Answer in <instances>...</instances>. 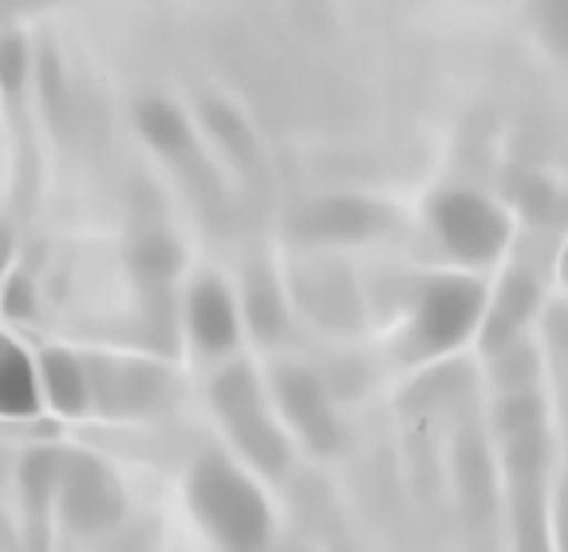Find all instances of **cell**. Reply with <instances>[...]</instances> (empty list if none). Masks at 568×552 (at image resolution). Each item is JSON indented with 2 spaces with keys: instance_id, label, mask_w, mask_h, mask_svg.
Listing matches in <instances>:
<instances>
[{
  "instance_id": "cell-12",
  "label": "cell",
  "mask_w": 568,
  "mask_h": 552,
  "mask_svg": "<svg viewBox=\"0 0 568 552\" xmlns=\"http://www.w3.org/2000/svg\"><path fill=\"white\" fill-rule=\"evenodd\" d=\"M245 320L253 328V336L265 339V344L281 339L284 328H288L281 285H276V276L265 265H253L245 276Z\"/></svg>"
},
{
  "instance_id": "cell-5",
  "label": "cell",
  "mask_w": 568,
  "mask_h": 552,
  "mask_svg": "<svg viewBox=\"0 0 568 552\" xmlns=\"http://www.w3.org/2000/svg\"><path fill=\"white\" fill-rule=\"evenodd\" d=\"M55 493H60L63 517H68L80 533L111 529L119 517H123V490H119L115 473L106 470L99 458H88V454L60 458Z\"/></svg>"
},
{
  "instance_id": "cell-22",
  "label": "cell",
  "mask_w": 568,
  "mask_h": 552,
  "mask_svg": "<svg viewBox=\"0 0 568 552\" xmlns=\"http://www.w3.org/2000/svg\"><path fill=\"white\" fill-rule=\"evenodd\" d=\"M0 339H4V336H0Z\"/></svg>"
},
{
  "instance_id": "cell-20",
  "label": "cell",
  "mask_w": 568,
  "mask_h": 552,
  "mask_svg": "<svg viewBox=\"0 0 568 552\" xmlns=\"http://www.w3.org/2000/svg\"><path fill=\"white\" fill-rule=\"evenodd\" d=\"M0 308L12 316V320H28L36 313V296L32 285H28L24 276H9L4 285H0Z\"/></svg>"
},
{
  "instance_id": "cell-4",
  "label": "cell",
  "mask_w": 568,
  "mask_h": 552,
  "mask_svg": "<svg viewBox=\"0 0 568 552\" xmlns=\"http://www.w3.org/2000/svg\"><path fill=\"white\" fill-rule=\"evenodd\" d=\"M486 316V288L474 276H435L423 285L410 328L415 356H443L454 351Z\"/></svg>"
},
{
  "instance_id": "cell-8",
  "label": "cell",
  "mask_w": 568,
  "mask_h": 552,
  "mask_svg": "<svg viewBox=\"0 0 568 552\" xmlns=\"http://www.w3.org/2000/svg\"><path fill=\"white\" fill-rule=\"evenodd\" d=\"M186 328L205 356H225L237 348L241 316L230 288L217 276H202L186 296Z\"/></svg>"
},
{
  "instance_id": "cell-18",
  "label": "cell",
  "mask_w": 568,
  "mask_h": 552,
  "mask_svg": "<svg viewBox=\"0 0 568 552\" xmlns=\"http://www.w3.org/2000/svg\"><path fill=\"white\" fill-rule=\"evenodd\" d=\"M517 202H521V214L532 217V222H549L557 225L560 214H565V205H560L557 190L541 178H517Z\"/></svg>"
},
{
  "instance_id": "cell-19",
  "label": "cell",
  "mask_w": 568,
  "mask_h": 552,
  "mask_svg": "<svg viewBox=\"0 0 568 552\" xmlns=\"http://www.w3.org/2000/svg\"><path fill=\"white\" fill-rule=\"evenodd\" d=\"M24 75H28V48L20 37H0V88L12 91L17 95L24 88Z\"/></svg>"
},
{
  "instance_id": "cell-15",
  "label": "cell",
  "mask_w": 568,
  "mask_h": 552,
  "mask_svg": "<svg viewBox=\"0 0 568 552\" xmlns=\"http://www.w3.org/2000/svg\"><path fill=\"white\" fill-rule=\"evenodd\" d=\"M131 268L139 273V280L146 288H166L178 268H182V249H178V241L170 237V233L151 229L134 241Z\"/></svg>"
},
{
  "instance_id": "cell-9",
  "label": "cell",
  "mask_w": 568,
  "mask_h": 552,
  "mask_svg": "<svg viewBox=\"0 0 568 552\" xmlns=\"http://www.w3.org/2000/svg\"><path fill=\"white\" fill-rule=\"evenodd\" d=\"M537 304H541L537 276L525 273V268H514V273L501 280V293H497L494 308H489L486 324H481V348L497 351V348H509L514 339H521V328L529 324V316L537 313Z\"/></svg>"
},
{
  "instance_id": "cell-21",
  "label": "cell",
  "mask_w": 568,
  "mask_h": 552,
  "mask_svg": "<svg viewBox=\"0 0 568 552\" xmlns=\"http://www.w3.org/2000/svg\"><path fill=\"white\" fill-rule=\"evenodd\" d=\"M9 260H12V229L0 222V285H4V273H9Z\"/></svg>"
},
{
  "instance_id": "cell-13",
  "label": "cell",
  "mask_w": 568,
  "mask_h": 552,
  "mask_svg": "<svg viewBox=\"0 0 568 552\" xmlns=\"http://www.w3.org/2000/svg\"><path fill=\"white\" fill-rule=\"evenodd\" d=\"M40 379H44V391L52 399V407L60 415H83L91 407L88 395V371H83V359H75L71 351H44L40 359Z\"/></svg>"
},
{
  "instance_id": "cell-6",
  "label": "cell",
  "mask_w": 568,
  "mask_h": 552,
  "mask_svg": "<svg viewBox=\"0 0 568 552\" xmlns=\"http://www.w3.org/2000/svg\"><path fill=\"white\" fill-rule=\"evenodd\" d=\"M288 229L304 245H355V241H372L390 229V209H383L372 197L336 194L308 202L288 222Z\"/></svg>"
},
{
  "instance_id": "cell-10",
  "label": "cell",
  "mask_w": 568,
  "mask_h": 552,
  "mask_svg": "<svg viewBox=\"0 0 568 552\" xmlns=\"http://www.w3.org/2000/svg\"><path fill=\"white\" fill-rule=\"evenodd\" d=\"M134 123H139V134L162 159L170 162H190L194 159V131H190V119L170 103V99H159V95H146L134 108Z\"/></svg>"
},
{
  "instance_id": "cell-1",
  "label": "cell",
  "mask_w": 568,
  "mask_h": 552,
  "mask_svg": "<svg viewBox=\"0 0 568 552\" xmlns=\"http://www.w3.org/2000/svg\"><path fill=\"white\" fill-rule=\"evenodd\" d=\"M190 505L222 552H265L273 517L261 490L222 454L190 470Z\"/></svg>"
},
{
  "instance_id": "cell-14",
  "label": "cell",
  "mask_w": 568,
  "mask_h": 552,
  "mask_svg": "<svg viewBox=\"0 0 568 552\" xmlns=\"http://www.w3.org/2000/svg\"><path fill=\"white\" fill-rule=\"evenodd\" d=\"M202 119H205V126H210L213 139H217V146H222L241 170H257V162H261L257 134H253V126L241 119L237 108H230L225 99L210 95L202 103Z\"/></svg>"
},
{
  "instance_id": "cell-16",
  "label": "cell",
  "mask_w": 568,
  "mask_h": 552,
  "mask_svg": "<svg viewBox=\"0 0 568 552\" xmlns=\"http://www.w3.org/2000/svg\"><path fill=\"white\" fill-rule=\"evenodd\" d=\"M514 521H517V552H549L545 541V509H541V478H517L514 490Z\"/></svg>"
},
{
  "instance_id": "cell-2",
  "label": "cell",
  "mask_w": 568,
  "mask_h": 552,
  "mask_svg": "<svg viewBox=\"0 0 568 552\" xmlns=\"http://www.w3.org/2000/svg\"><path fill=\"white\" fill-rule=\"evenodd\" d=\"M213 410L222 427L230 430V438L237 442V450L257 466L268 478H281L288 470V442H284L281 427L273 422L265 407V395H261L257 379L245 364L225 367L217 379H213Z\"/></svg>"
},
{
  "instance_id": "cell-17",
  "label": "cell",
  "mask_w": 568,
  "mask_h": 552,
  "mask_svg": "<svg viewBox=\"0 0 568 552\" xmlns=\"http://www.w3.org/2000/svg\"><path fill=\"white\" fill-rule=\"evenodd\" d=\"M489 356H494L497 384L506 387V391H525V384H529L532 375H537V356H532V351L525 348L521 339H514L509 348L489 351Z\"/></svg>"
},
{
  "instance_id": "cell-7",
  "label": "cell",
  "mask_w": 568,
  "mask_h": 552,
  "mask_svg": "<svg viewBox=\"0 0 568 552\" xmlns=\"http://www.w3.org/2000/svg\"><path fill=\"white\" fill-rule=\"evenodd\" d=\"M276 402L296 427V435L308 442L316 454H332L339 446V422L328 407V395L320 387V379L304 367H276Z\"/></svg>"
},
{
  "instance_id": "cell-3",
  "label": "cell",
  "mask_w": 568,
  "mask_h": 552,
  "mask_svg": "<svg viewBox=\"0 0 568 552\" xmlns=\"http://www.w3.org/2000/svg\"><path fill=\"white\" fill-rule=\"evenodd\" d=\"M426 217L462 265H489L509 241V217L474 190H438L426 205Z\"/></svg>"
},
{
  "instance_id": "cell-11",
  "label": "cell",
  "mask_w": 568,
  "mask_h": 552,
  "mask_svg": "<svg viewBox=\"0 0 568 552\" xmlns=\"http://www.w3.org/2000/svg\"><path fill=\"white\" fill-rule=\"evenodd\" d=\"M36 410H40V379L32 359L12 339H0V415L28 419Z\"/></svg>"
}]
</instances>
